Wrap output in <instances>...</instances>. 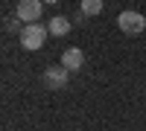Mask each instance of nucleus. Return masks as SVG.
<instances>
[{"label":"nucleus","mask_w":146,"mask_h":131,"mask_svg":"<svg viewBox=\"0 0 146 131\" xmlns=\"http://www.w3.org/2000/svg\"><path fill=\"white\" fill-rule=\"evenodd\" d=\"M47 35H50L47 26H41V23H27L23 32H21V47H23V50H29V53H35V50H41V47H44Z\"/></svg>","instance_id":"obj_1"},{"label":"nucleus","mask_w":146,"mask_h":131,"mask_svg":"<svg viewBox=\"0 0 146 131\" xmlns=\"http://www.w3.org/2000/svg\"><path fill=\"white\" fill-rule=\"evenodd\" d=\"M117 26L123 29L126 35H140L143 29H146V15H140V12H135V9H126V12H120L117 15Z\"/></svg>","instance_id":"obj_2"},{"label":"nucleus","mask_w":146,"mask_h":131,"mask_svg":"<svg viewBox=\"0 0 146 131\" xmlns=\"http://www.w3.org/2000/svg\"><path fill=\"white\" fill-rule=\"evenodd\" d=\"M41 12H44V0H21L18 9H15V15H18L23 23H38Z\"/></svg>","instance_id":"obj_3"},{"label":"nucleus","mask_w":146,"mask_h":131,"mask_svg":"<svg viewBox=\"0 0 146 131\" xmlns=\"http://www.w3.org/2000/svg\"><path fill=\"white\" fill-rule=\"evenodd\" d=\"M67 82H70V70H64L62 64H53V67L44 70V85H47V88L58 90V88H64Z\"/></svg>","instance_id":"obj_4"},{"label":"nucleus","mask_w":146,"mask_h":131,"mask_svg":"<svg viewBox=\"0 0 146 131\" xmlns=\"http://www.w3.org/2000/svg\"><path fill=\"white\" fill-rule=\"evenodd\" d=\"M82 64H85V53L79 50V47H67V50L62 53V67L64 70H82Z\"/></svg>","instance_id":"obj_5"},{"label":"nucleus","mask_w":146,"mask_h":131,"mask_svg":"<svg viewBox=\"0 0 146 131\" xmlns=\"http://www.w3.org/2000/svg\"><path fill=\"white\" fill-rule=\"evenodd\" d=\"M47 32H50V35H56V38H64V35L70 32V20H67L64 15H56L50 23H47Z\"/></svg>","instance_id":"obj_6"},{"label":"nucleus","mask_w":146,"mask_h":131,"mask_svg":"<svg viewBox=\"0 0 146 131\" xmlns=\"http://www.w3.org/2000/svg\"><path fill=\"white\" fill-rule=\"evenodd\" d=\"M102 12V0H82L79 3V15L82 18H96Z\"/></svg>","instance_id":"obj_7"},{"label":"nucleus","mask_w":146,"mask_h":131,"mask_svg":"<svg viewBox=\"0 0 146 131\" xmlns=\"http://www.w3.org/2000/svg\"><path fill=\"white\" fill-rule=\"evenodd\" d=\"M21 23H23V20H21L18 15H15V18H6V29H9V32H18V35H21V32H23V29H21Z\"/></svg>","instance_id":"obj_8"},{"label":"nucleus","mask_w":146,"mask_h":131,"mask_svg":"<svg viewBox=\"0 0 146 131\" xmlns=\"http://www.w3.org/2000/svg\"><path fill=\"white\" fill-rule=\"evenodd\" d=\"M44 3H50V6H53V3H58V0H44Z\"/></svg>","instance_id":"obj_9"}]
</instances>
